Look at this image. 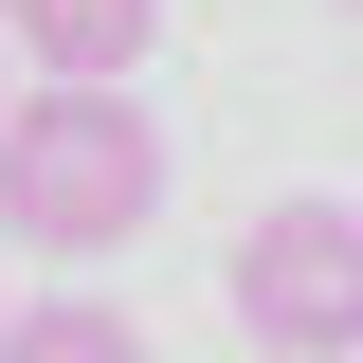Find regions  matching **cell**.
Returning <instances> with one entry per match:
<instances>
[{"instance_id": "1", "label": "cell", "mask_w": 363, "mask_h": 363, "mask_svg": "<svg viewBox=\"0 0 363 363\" xmlns=\"http://www.w3.org/2000/svg\"><path fill=\"white\" fill-rule=\"evenodd\" d=\"M164 218V128H145L128 73H37L0 109V236L37 255H128Z\"/></svg>"}, {"instance_id": "2", "label": "cell", "mask_w": 363, "mask_h": 363, "mask_svg": "<svg viewBox=\"0 0 363 363\" xmlns=\"http://www.w3.org/2000/svg\"><path fill=\"white\" fill-rule=\"evenodd\" d=\"M236 327L272 363H363V200H272L236 218Z\"/></svg>"}, {"instance_id": "3", "label": "cell", "mask_w": 363, "mask_h": 363, "mask_svg": "<svg viewBox=\"0 0 363 363\" xmlns=\"http://www.w3.org/2000/svg\"><path fill=\"white\" fill-rule=\"evenodd\" d=\"M18 73H145V0H0Z\"/></svg>"}, {"instance_id": "4", "label": "cell", "mask_w": 363, "mask_h": 363, "mask_svg": "<svg viewBox=\"0 0 363 363\" xmlns=\"http://www.w3.org/2000/svg\"><path fill=\"white\" fill-rule=\"evenodd\" d=\"M0 363H145V327L91 309V291H55V309H0Z\"/></svg>"}, {"instance_id": "5", "label": "cell", "mask_w": 363, "mask_h": 363, "mask_svg": "<svg viewBox=\"0 0 363 363\" xmlns=\"http://www.w3.org/2000/svg\"><path fill=\"white\" fill-rule=\"evenodd\" d=\"M0 55H18V37H0ZM0 109H18V73H0Z\"/></svg>"}, {"instance_id": "6", "label": "cell", "mask_w": 363, "mask_h": 363, "mask_svg": "<svg viewBox=\"0 0 363 363\" xmlns=\"http://www.w3.org/2000/svg\"><path fill=\"white\" fill-rule=\"evenodd\" d=\"M345 18H363V0H345Z\"/></svg>"}]
</instances>
